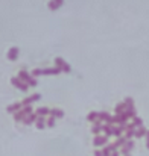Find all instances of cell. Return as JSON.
Instances as JSON below:
<instances>
[{
	"mask_svg": "<svg viewBox=\"0 0 149 156\" xmlns=\"http://www.w3.org/2000/svg\"><path fill=\"white\" fill-rule=\"evenodd\" d=\"M49 74L58 76V74H61V70L56 68V67H50V68H35V70L32 71V76H34V77H38V76H49Z\"/></svg>",
	"mask_w": 149,
	"mask_h": 156,
	"instance_id": "6da1fadb",
	"label": "cell"
},
{
	"mask_svg": "<svg viewBox=\"0 0 149 156\" xmlns=\"http://www.w3.org/2000/svg\"><path fill=\"white\" fill-rule=\"evenodd\" d=\"M18 77H20V79H21L24 83H28V85H29V88H32V87H37V83H38V82H37V79H35L32 74H29V73H28L24 68H23V70H20V73H18Z\"/></svg>",
	"mask_w": 149,
	"mask_h": 156,
	"instance_id": "7a4b0ae2",
	"label": "cell"
},
{
	"mask_svg": "<svg viewBox=\"0 0 149 156\" xmlns=\"http://www.w3.org/2000/svg\"><path fill=\"white\" fill-rule=\"evenodd\" d=\"M32 112H34L32 105H31V106H23L18 112L14 114V120H15L17 123H20V121H23V120L26 118V115H29V114H32Z\"/></svg>",
	"mask_w": 149,
	"mask_h": 156,
	"instance_id": "3957f363",
	"label": "cell"
},
{
	"mask_svg": "<svg viewBox=\"0 0 149 156\" xmlns=\"http://www.w3.org/2000/svg\"><path fill=\"white\" fill-rule=\"evenodd\" d=\"M11 85H12V87H15L17 90L23 91V93H26V91L29 90V85H28V83H24L18 76H17V77H11Z\"/></svg>",
	"mask_w": 149,
	"mask_h": 156,
	"instance_id": "277c9868",
	"label": "cell"
},
{
	"mask_svg": "<svg viewBox=\"0 0 149 156\" xmlns=\"http://www.w3.org/2000/svg\"><path fill=\"white\" fill-rule=\"evenodd\" d=\"M55 67L61 70V73H70L72 67L62 59V58H55Z\"/></svg>",
	"mask_w": 149,
	"mask_h": 156,
	"instance_id": "5b68a950",
	"label": "cell"
},
{
	"mask_svg": "<svg viewBox=\"0 0 149 156\" xmlns=\"http://www.w3.org/2000/svg\"><path fill=\"white\" fill-rule=\"evenodd\" d=\"M106 144H108V136H105V135H96L93 140L95 147H105Z\"/></svg>",
	"mask_w": 149,
	"mask_h": 156,
	"instance_id": "8992f818",
	"label": "cell"
},
{
	"mask_svg": "<svg viewBox=\"0 0 149 156\" xmlns=\"http://www.w3.org/2000/svg\"><path fill=\"white\" fill-rule=\"evenodd\" d=\"M129 118H128V115H126V112H122V114H116L114 117H113V124H123V123H126Z\"/></svg>",
	"mask_w": 149,
	"mask_h": 156,
	"instance_id": "52a82bcc",
	"label": "cell"
},
{
	"mask_svg": "<svg viewBox=\"0 0 149 156\" xmlns=\"http://www.w3.org/2000/svg\"><path fill=\"white\" fill-rule=\"evenodd\" d=\"M132 149H134V141H132V140H128V141L120 147V153H122L123 156H128Z\"/></svg>",
	"mask_w": 149,
	"mask_h": 156,
	"instance_id": "ba28073f",
	"label": "cell"
},
{
	"mask_svg": "<svg viewBox=\"0 0 149 156\" xmlns=\"http://www.w3.org/2000/svg\"><path fill=\"white\" fill-rule=\"evenodd\" d=\"M40 99H41V96L37 93V94H32V96H29V97L23 99V100H21V105H23V106H31L34 102H38Z\"/></svg>",
	"mask_w": 149,
	"mask_h": 156,
	"instance_id": "9c48e42d",
	"label": "cell"
},
{
	"mask_svg": "<svg viewBox=\"0 0 149 156\" xmlns=\"http://www.w3.org/2000/svg\"><path fill=\"white\" fill-rule=\"evenodd\" d=\"M98 120L102 121V123H111L113 121V115L110 112H106V111H102V112H99V115H98Z\"/></svg>",
	"mask_w": 149,
	"mask_h": 156,
	"instance_id": "30bf717a",
	"label": "cell"
},
{
	"mask_svg": "<svg viewBox=\"0 0 149 156\" xmlns=\"http://www.w3.org/2000/svg\"><path fill=\"white\" fill-rule=\"evenodd\" d=\"M21 108H23L21 102H15V103L9 105V106L6 108V112H8V114H15V112H18Z\"/></svg>",
	"mask_w": 149,
	"mask_h": 156,
	"instance_id": "8fae6325",
	"label": "cell"
},
{
	"mask_svg": "<svg viewBox=\"0 0 149 156\" xmlns=\"http://www.w3.org/2000/svg\"><path fill=\"white\" fill-rule=\"evenodd\" d=\"M62 5H64V0H50L47 8H49L50 11H58Z\"/></svg>",
	"mask_w": 149,
	"mask_h": 156,
	"instance_id": "7c38bea8",
	"label": "cell"
},
{
	"mask_svg": "<svg viewBox=\"0 0 149 156\" xmlns=\"http://www.w3.org/2000/svg\"><path fill=\"white\" fill-rule=\"evenodd\" d=\"M18 53H20L18 47H11V49L8 50V59H9V61H17V59H18Z\"/></svg>",
	"mask_w": 149,
	"mask_h": 156,
	"instance_id": "4fadbf2b",
	"label": "cell"
},
{
	"mask_svg": "<svg viewBox=\"0 0 149 156\" xmlns=\"http://www.w3.org/2000/svg\"><path fill=\"white\" fill-rule=\"evenodd\" d=\"M113 129H114V124H111V123H103V126H102V132L108 138L113 135Z\"/></svg>",
	"mask_w": 149,
	"mask_h": 156,
	"instance_id": "5bb4252c",
	"label": "cell"
},
{
	"mask_svg": "<svg viewBox=\"0 0 149 156\" xmlns=\"http://www.w3.org/2000/svg\"><path fill=\"white\" fill-rule=\"evenodd\" d=\"M102 126H103V123L102 121H95L93 123V127H91V132H93V135L96 136V135H100V132H102Z\"/></svg>",
	"mask_w": 149,
	"mask_h": 156,
	"instance_id": "9a60e30c",
	"label": "cell"
},
{
	"mask_svg": "<svg viewBox=\"0 0 149 156\" xmlns=\"http://www.w3.org/2000/svg\"><path fill=\"white\" fill-rule=\"evenodd\" d=\"M134 135H136V127L132 126V123H129V124L126 126V130H125V136H126L128 140H131V138H134Z\"/></svg>",
	"mask_w": 149,
	"mask_h": 156,
	"instance_id": "2e32d148",
	"label": "cell"
},
{
	"mask_svg": "<svg viewBox=\"0 0 149 156\" xmlns=\"http://www.w3.org/2000/svg\"><path fill=\"white\" fill-rule=\"evenodd\" d=\"M117 149L114 147V144H106L103 149H102V155L103 156H111L113 155V152H116Z\"/></svg>",
	"mask_w": 149,
	"mask_h": 156,
	"instance_id": "e0dca14e",
	"label": "cell"
},
{
	"mask_svg": "<svg viewBox=\"0 0 149 156\" xmlns=\"http://www.w3.org/2000/svg\"><path fill=\"white\" fill-rule=\"evenodd\" d=\"M37 114L35 112H32V114H29V115H26V118L23 120V124H26V126H29V124H32V123H35V120H37Z\"/></svg>",
	"mask_w": 149,
	"mask_h": 156,
	"instance_id": "ac0fdd59",
	"label": "cell"
},
{
	"mask_svg": "<svg viewBox=\"0 0 149 156\" xmlns=\"http://www.w3.org/2000/svg\"><path fill=\"white\" fill-rule=\"evenodd\" d=\"M35 126H37V129H40V130H43L44 127H46V117H37V120H35Z\"/></svg>",
	"mask_w": 149,
	"mask_h": 156,
	"instance_id": "d6986e66",
	"label": "cell"
},
{
	"mask_svg": "<svg viewBox=\"0 0 149 156\" xmlns=\"http://www.w3.org/2000/svg\"><path fill=\"white\" fill-rule=\"evenodd\" d=\"M35 114H37V115H40V117H49L50 115V109L49 108H46V106H41V108H38V109L35 111Z\"/></svg>",
	"mask_w": 149,
	"mask_h": 156,
	"instance_id": "ffe728a7",
	"label": "cell"
},
{
	"mask_svg": "<svg viewBox=\"0 0 149 156\" xmlns=\"http://www.w3.org/2000/svg\"><path fill=\"white\" fill-rule=\"evenodd\" d=\"M146 133H148L146 127H145V126H140V127L136 129V135H134V138H143V136H146Z\"/></svg>",
	"mask_w": 149,
	"mask_h": 156,
	"instance_id": "44dd1931",
	"label": "cell"
},
{
	"mask_svg": "<svg viewBox=\"0 0 149 156\" xmlns=\"http://www.w3.org/2000/svg\"><path fill=\"white\" fill-rule=\"evenodd\" d=\"M50 115L55 117V118H62L64 117V111L59 109V108H53V109H50Z\"/></svg>",
	"mask_w": 149,
	"mask_h": 156,
	"instance_id": "7402d4cb",
	"label": "cell"
},
{
	"mask_svg": "<svg viewBox=\"0 0 149 156\" xmlns=\"http://www.w3.org/2000/svg\"><path fill=\"white\" fill-rule=\"evenodd\" d=\"M126 141H128V138H126V136H119V138H117L113 144H114V147H116V149H120V147H122Z\"/></svg>",
	"mask_w": 149,
	"mask_h": 156,
	"instance_id": "603a6c76",
	"label": "cell"
},
{
	"mask_svg": "<svg viewBox=\"0 0 149 156\" xmlns=\"http://www.w3.org/2000/svg\"><path fill=\"white\" fill-rule=\"evenodd\" d=\"M98 115H99V112H96V111H91V112L87 115V121H90V123H95V121H98Z\"/></svg>",
	"mask_w": 149,
	"mask_h": 156,
	"instance_id": "cb8c5ba5",
	"label": "cell"
},
{
	"mask_svg": "<svg viewBox=\"0 0 149 156\" xmlns=\"http://www.w3.org/2000/svg\"><path fill=\"white\" fill-rule=\"evenodd\" d=\"M125 109H126V106H125V102H119V103L116 105V108H114L116 114H122V112H125Z\"/></svg>",
	"mask_w": 149,
	"mask_h": 156,
	"instance_id": "d4e9b609",
	"label": "cell"
},
{
	"mask_svg": "<svg viewBox=\"0 0 149 156\" xmlns=\"http://www.w3.org/2000/svg\"><path fill=\"white\" fill-rule=\"evenodd\" d=\"M123 102H125L126 109H132V108H136V106H134V99H132V97H126ZM126 109H125V111H126Z\"/></svg>",
	"mask_w": 149,
	"mask_h": 156,
	"instance_id": "484cf974",
	"label": "cell"
},
{
	"mask_svg": "<svg viewBox=\"0 0 149 156\" xmlns=\"http://www.w3.org/2000/svg\"><path fill=\"white\" fill-rule=\"evenodd\" d=\"M125 112H126L128 118H131V120H134V118L137 117V111H136V108H132V109H126Z\"/></svg>",
	"mask_w": 149,
	"mask_h": 156,
	"instance_id": "4316f807",
	"label": "cell"
},
{
	"mask_svg": "<svg viewBox=\"0 0 149 156\" xmlns=\"http://www.w3.org/2000/svg\"><path fill=\"white\" fill-rule=\"evenodd\" d=\"M55 117H52V115H49V117H46V126L47 127H55Z\"/></svg>",
	"mask_w": 149,
	"mask_h": 156,
	"instance_id": "83f0119b",
	"label": "cell"
},
{
	"mask_svg": "<svg viewBox=\"0 0 149 156\" xmlns=\"http://www.w3.org/2000/svg\"><path fill=\"white\" fill-rule=\"evenodd\" d=\"M131 123H132V126H134L136 129H137V127H140V126H143V120H142L140 117H136Z\"/></svg>",
	"mask_w": 149,
	"mask_h": 156,
	"instance_id": "f1b7e54d",
	"label": "cell"
},
{
	"mask_svg": "<svg viewBox=\"0 0 149 156\" xmlns=\"http://www.w3.org/2000/svg\"><path fill=\"white\" fill-rule=\"evenodd\" d=\"M146 149L149 150V130H148V133H146Z\"/></svg>",
	"mask_w": 149,
	"mask_h": 156,
	"instance_id": "f546056e",
	"label": "cell"
},
{
	"mask_svg": "<svg viewBox=\"0 0 149 156\" xmlns=\"http://www.w3.org/2000/svg\"><path fill=\"white\" fill-rule=\"evenodd\" d=\"M95 156H103L102 155V150H95Z\"/></svg>",
	"mask_w": 149,
	"mask_h": 156,
	"instance_id": "4dcf8cb0",
	"label": "cell"
},
{
	"mask_svg": "<svg viewBox=\"0 0 149 156\" xmlns=\"http://www.w3.org/2000/svg\"><path fill=\"white\" fill-rule=\"evenodd\" d=\"M111 156H120V153H119V152L116 150V152H113V155H111Z\"/></svg>",
	"mask_w": 149,
	"mask_h": 156,
	"instance_id": "1f68e13d",
	"label": "cell"
},
{
	"mask_svg": "<svg viewBox=\"0 0 149 156\" xmlns=\"http://www.w3.org/2000/svg\"><path fill=\"white\" fill-rule=\"evenodd\" d=\"M128 156H131V155H128Z\"/></svg>",
	"mask_w": 149,
	"mask_h": 156,
	"instance_id": "d6a6232c",
	"label": "cell"
}]
</instances>
